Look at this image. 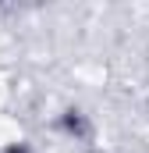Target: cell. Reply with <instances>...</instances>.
Returning a JSON list of instances; mask_svg holds the SVG:
<instances>
[{"mask_svg": "<svg viewBox=\"0 0 149 153\" xmlns=\"http://www.w3.org/2000/svg\"><path fill=\"white\" fill-rule=\"evenodd\" d=\"M0 153H36V150H32V143H25V139H14V143H7Z\"/></svg>", "mask_w": 149, "mask_h": 153, "instance_id": "cell-2", "label": "cell"}, {"mask_svg": "<svg viewBox=\"0 0 149 153\" xmlns=\"http://www.w3.org/2000/svg\"><path fill=\"white\" fill-rule=\"evenodd\" d=\"M57 128H60V135H64V139H71V143H85V139L92 135V121H89V114H85V111H78V107L60 111Z\"/></svg>", "mask_w": 149, "mask_h": 153, "instance_id": "cell-1", "label": "cell"}]
</instances>
